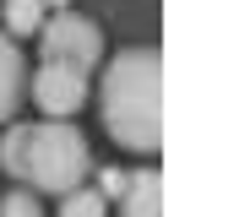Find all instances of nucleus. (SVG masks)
<instances>
[{"label": "nucleus", "mask_w": 250, "mask_h": 217, "mask_svg": "<svg viewBox=\"0 0 250 217\" xmlns=\"http://www.w3.org/2000/svg\"><path fill=\"white\" fill-rule=\"evenodd\" d=\"M38 38H44V60H65V65H82V71H98V55H104V33L82 17V11H55V22H38Z\"/></svg>", "instance_id": "obj_3"}, {"label": "nucleus", "mask_w": 250, "mask_h": 217, "mask_svg": "<svg viewBox=\"0 0 250 217\" xmlns=\"http://www.w3.org/2000/svg\"><path fill=\"white\" fill-rule=\"evenodd\" d=\"M60 217H109V201L93 185H76V190L60 196Z\"/></svg>", "instance_id": "obj_7"}, {"label": "nucleus", "mask_w": 250, "mask_h": 217, "mask_svg": "<svg viewBox=\"0 0 250 217\" xmlns=\"http://www.w3.org/2000/svg\"><path fill=\"white\" fill-rule=\"evenodd\" d=\"M104 125L125 152L163 147V55L158 49H120L104 71L98 93Z\"/></svg>", "instance_id": "obj_1"}, {"label": "nucleus", "mask_w": 250, "mask_h": 217, "mask_svg": "<svg viewBox=\"0 0 250 217\" xmlns=\"http://www.w3.org/2000/svg\"><path fill=\"white\" fill-rule=\"evenodd\" d=\"M93 190H98L104 201L120 196V190H125V168H98V185H93Z\"/></svg>", "instance_id": "obj_11"}, {"label": "nucleus", "mask_w": 250, "mask_h": 217, "mask_svg": "<svg viewBox=\"0 0 250 217\" xmlns=\"http://www.w3.org/2000/svg\"><path fill=\"white\" fill-rule=\"evenodd\" d=\"M0 217H44V206H38L33 190H11L6 201H0Z\"/></svg>", "instance_id": "obj_10"}, {"label": "nucleus", "mask_w": 250, "mask_h": 217, "mask_svg": "<svg viewBox=\"0 0 250 217\" xmlns=\"http://www.w3.org/2000/svg\"><path fill=\"white\" fill-rule=\"evenodd\" d=\"M93 168V152H87V136L65 119H49V125H27V147H22V179L33 196H65L87 179Z\"/></svg>", "instance_id": "obj_2"}, {"label": "nucleus", "mask_w": 250, "mask_h": 217, "mask_svg": "<svg viewBox=\"0 0 250 217\" xmlns=\"http://www.w3.org/2000/svg\"><path fill=\"white\" fill-rule=\"evenodd\" d=\"M44 6H65V0H44Z\"/></svg>", "instance_id": "obj_12"}, {"label": "nucleus", "mask_w": 250, "mask_h": 217, "mask_svg": "<svg viewBox=\"0 0 250 217\" xmlns=\"http://www.w3.org/2000/svg\"><path fill=\"white\" fill-rule=\"evenodd\" d=\"M120 217H163V174H158V168L125 174V190H120Z\"/></svg>", "instance_id": "obj_5"}, {"label": "nucleus", "mask_w": 250, "mask_h": 217, "mask_svg": "<svg viewBox=\"0 0 250 217\" xmlns=\"http://www.w3.org/2000/svg\"><path fill=\"white\" fill-rule=\"evenodd\" d=\"M22 147H27V125H11L6 136H0V168H6L11 179H22Z\"/></svg>", "instance_id": "obj_9"}, {"label": "nucleus", "mask_w": 250, "mask_h": 217, "mask_svg": "<svg viewBox=\"0 0 250 217\" xmlns=\"http://www.w3.org/2000/svg\"><path fill=\"white\" fill-rule=\"evenodd\" d=\"M27 93V65H22V49L0 33V119H6Z\"/></svg>", "instance_id": "obj_6"}, {"label": "nucleus", "mask_w": 250, "mask_h": 217, "mask_svg": "<svg viewBox=\"0 0 250 217\" xmlns=\"http://www.w3.org/2000/svg\"><path fill=\"white\" fill-rule=\"evenodd\" d=\"M27 93H33V103L44 109L49 119H65V114H76L82 103H87V71L65 65V60H44V65L33 71Z\"/></svg>", "instance_id": "obj_4"}, {"label": "nucleus", "mask_w": 250, "mask_h": 217, "mask_svg": "<svg viewBox=\"0 0 250 217\" xmlns=\"http://www.w3.org/2000/svg\"><path fill=\"white\" fill-rule=\"evenodd\" d=\"M44 22V0H6V27L22 38V33H38Z\"/></svg>", "instance_id": "obj_8"}]
</instances>
